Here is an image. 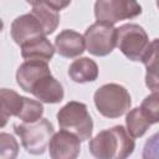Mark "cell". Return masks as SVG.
Listing matches in <instances>:
<instances>
[{"label":"cell","mask_w":159,"mask_h":159,"mask_svg":"<svg viewBox=\"0 0 159 159\" xmlns=\"http://www.w3.org/2000/svg\"><path fill=\"white\" fill-rule=\"evenodd\" d=\"M19 154V143L7 133L0 134V159H16Z\"/></svg>","instance_id":"cell-21"},{"label":"cell","mask_w":159,"mask_h":159,"mask_svg":"<svg viewBox=\"0 0 159 159\" xmlns=\"http://www.w3.org/2000/svg\"><path fill=\"white\" fill-rule=\"evenodd\" d=\"M139 108L150 124L159 123V93H152L147 96Z\"/></svg>","instance_id":"cell-20"},{"label":"cell","mask_w":159,"mask_h":159,"mask_svg":"<svg viewBox=\"0 0 159 159\" xmlns=\"http://www.w3.org/2000/svg\"><path fill=\"white\" fill-rule=\"evenodd\" d=\"M134 148L135 142L123 125L101 130L88 144L89 153L96 159H127Z\"/></svg>","instance_id":"cell-1"},{"label":"cell","mask_w":159,"mask_h":159,"mask_svg":"<svg viewBox=\"0 0 159 159\" xmlns=\"http://www.w3.org/2000/svg\"><path fill=\"white\" fill-rule=\"evenodd\" d=\"M24 101L25 97L20 96L19 93H16L12 89H7V88H1L0 91V119H1V128L5 127V124L7 123V119L10 117H17L24 107Z\"/></svg>","instance_id":"cell-16"},{"label":"cell","mask_w":159,"mask_h":159,"mask_svg":"<svg viewBox=\"0 0 159 159\" xmlns=\"http://www.w3.org/2000/svg\"><path fill=\"white\" fill-rule=\"evenodd\" d=\"M29 4L32 6L31 12L42 24L46 35L53 34L60 24L58 10L53 7L51 1H31Z\"/></svg>","instance_id":"cell-15"},{"label":"cell","mask_w":159,"mask_h":159,"mask_svg":"<svg viewBox=\"0 0 159 159\" xmlns=\"http://www.w3.org/2000/svg\"><path fill=\"white\" fill-rule=\"evenodd\" d=\"M142 14V6L135 1L99 0L94 2V16L97 22L114 25L120 20L133 19Z\"/></svg>","instance_id":"cell-6"},{"label":"cell","mask_w":159,"mask_h":159,"mask_svg":"<svg viewBox=\"0 0 159 159\" xmlns=\"http://www.w3.org/2000/svg\"><path fill=\"white\" fill-rule=\"evenodd\" d=\"M97 111L107 118H118L125 114L132 104V98L125 87L118 83L101 86L93 96Z\"/></svg>","instance_id":"cell-2"},{"label":"cell","mask_w":159,"mask_h":159,"mask_svg":"<svg viewBox=\"0 0 159 159\" xmlns=\"http://www.w3.org/2000/svg\"><path fill=\"white\" fill-rule=\"evenodd\" d=\"M142 62L145 66V84L153 93H159V39H154L143 58Z\"/></svg>","instance_id":"cell-13"},{"label":"cell","mask_w":159,"mask_h":159,"mask_svg":"<svg viewBox=\"0 0 159 159\" xmlns=\"http://www.w3.org/2000/svg\"><path fill=\"white\" fill-rule=\"evenodd\" d=\"M87 51L93 56H107L117 46V29L113 25L94 22L84 32Z\"/></svg>","instance_id":"cell-7"},{"label":"cell","mask_w":159,"mask_h":159,"mask_svg":"<svg viewBox=\"0 0 159 159\" xmlns=\"http://www.w3.org/2000/svg\"><path fill=\"white\" fill-rule=\"evenodd\" d=\"M68 76L76 83L93 82L98 77V66L89 57H81L70 65Z\"/></svg>","instance_id":"cell-17"},{"label":"cell","mask_w":159,"mask_h":159,"mask_svg":"<svg viewBox=\"0 0 159 159\" xmlns=\"http://www.w3.org/2000/svg\"><path fill=\"white\" fill-rule=\"evenodd\" d=\"M10 31H11L12 40L20 47L27 42L47 36L42 24L32 12L17 16L12 21Z\"/></svg>","instance_id":"cell-8"},{"label":"cell","mask_w":159,"mask_h":159,"mask_svg":"<svg viewBox=\"0 0 159 159\" xmlns=\"http://www.w3.org/2000/svg\"><path fill=\"white\" fill-rule=\"evenodd\" d=\"M84 48H86L84 36L75 30L71 29L62 30L55 39V50L62 57L66 58L78 57L84 52Z\"/></svg>","instance_id":"cell-11"},{"label":"cell","mask_w":159,"mask_h":159,"mask_svg":"<svg viewBox=\"0 0 159 159\" xmlns=\"http://www.w3.org/2000/svg\"><path fill=\"white\" fill-rule=\"evenodd\" d=\"M157 5H158V7H159V1H158V2H157Z\"/></svg>","instance_id":"cell-23"},{"label":"cell","mask_w":159,"mask_h":159,"mask_svg":"<svg viewBox=\"0 0 159 159\" xmlns=\"http://www.w3.org/2000/svg\"><path fill=\"white\" fill-rule=\"evenodd\" d=\"M14 130L20 137L24 149L34 155L43 154L55 134L53 125L46 118L34 123L14 124Z\"/></svg>","instance_id":"cell-4"},{"label":"cell","mask_w":159,"mask_h":159,"mask_svg":"<svg viewBox=\"0 0 159 159\" xmlns=\"http://www.w3.org/2000/svg\"><path fill=\"white\" fill-rule=\"evenodd\" d=\"M142 159H159V132L154 133L145 142Z\"/></svg>","instance_id":"cell-22"},{"label":"cell","mask_w":159,"mask_h":159,"mask_svg":"<svg viewBox=\"0 0 159 159\" xmlns=\"http://www.w3.org/2000/svg\"><path fill=\"white\" fill-rule=\"evenodd\" d=\"M147 31L138 24H124L117 29V47L130 61H142L148 46Z\"/></svg>","instance_id":"cell-5"},{"label":"cell","mask_w":159,"mask_h":159,"mask_svg":"<svg viewBox=\"0 0 159 159\" xmlns=\"http://www.w3.org/2000/svg\"><path fill=\"white\" fill-rule=\"evenodd\" d=\"M55 46L47 37H41L21 46V56L26 61L48 62L55 55Z\"/></svg>","instance_id":"cell-14"},{"label":"cell","mask_w":159,"mask_h":159,"mask_svg":"<svg viewBox=\"0 0 159 159\" xmlns=\"http://www.w3.org/2000/svg\"><path fill=\"white\" fill-rule=\"evenodd\" d=\"M31 94H34L40 102L55 104L60 103L65 97V91L62 84L52 76V73L42 77L32 88Z\"/></svg>","instance_id":"cell-12"},{"label":"cell","mask_w":159,"mask_h":159,"mask_svg":"<svg viewBox=\"0 0 159 159\" xmlns=\"http://www.w3.org/2000/svg\"><path fill=\"white\" fill-rule=\"evenodd\" d=\"M125 125H127V132L133 137V138H139L145 134L148 128L152 125L147 118L143 116L142 111L139 107H135L130 109L127 113L125 117Z\"/></svg>","instance_id":"cell-18"},{"label":"cell","mask_w":159,"mask_h":159,"mask_svg":"<svg viewBox=\"0 0 159 159\" xmlns=\"http://www.w3.org/2000/svg\"><path fill=\"white\" fill-rule=\"evenodd\" d=\"M48 152L51 159H77L81 153V140L75 134L61 129L53 134Z\"/></svg>","instance_id":"cell-9"},{"label":"cell","mask_w":159,"mask_h":159,"mask_svg":"<svg viewBox=\"0 0 159 159\" xmlns=\"http://www.w3.org/2000/svg\"><path fill=\"white\" fill-rule=\"evenodd\" d=\"M42 114H43L42 103L40 101L30 99V98L25 97L22 111L17 116V118L21 119L24 123H34V122L40 120L42 118Z\"/></svg>","instance_id":"cell-19"},{"label":"cell","mask_w":159,"mask_h":159,"mask_svg":"<svg viewBox=\"0 0 159 159\" xmlns=\"http://www.w3.org/2000/svg\"><path fill=\"white\" fill-rule=\"evenodd\" d=\"M56 117L61 129L75 134L81 142L91 139L93 132V120L84 103L71 101L57 112Z\"/></svg>","instance_id":"cell-3"},{"label":"cell","mask_w":159,"mask_h":159,"mask_svg":"<svg viewBox=\"0 0 159 159\" xmlns=\"http://www.w3.org/2000/svg\"><path fill=\"white\" fill-rule=\"evenodd\" d=\"M50 67L43 61H25L16 71V82L21 89L31 93L35 84L45 76L50 75Z\"/></svg>","instance_id":"cell-10"}]
</instances>
